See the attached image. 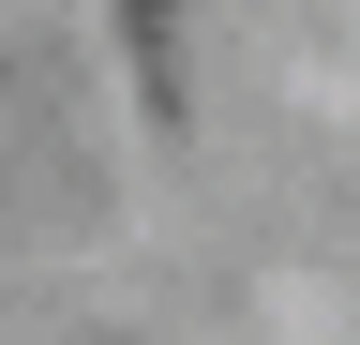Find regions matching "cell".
Masks as SVG:
<instances>
[{"label": "cell", "mask_w": 360, "mask_h": 345, "mask_svg": "<svg viewBox=\"0 0 360 345\" xmlns=\"http://www.w3.org/2000/svg\"><path fill=\"white\" fill-rule=\"evenodd\" d=\"M120 15H135V30H150V46H165V15H180V0H120Z\"/></svg>", "instance_id": "obj_1"}]
</instances>
